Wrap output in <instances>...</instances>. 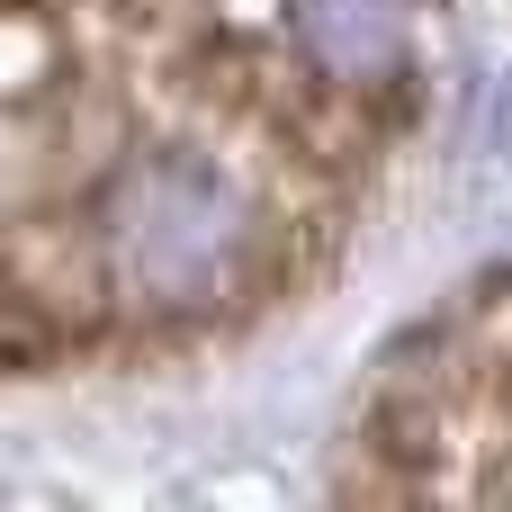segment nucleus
Wrapping results in <instances>:
<instances>
[{
  "instance_id": "nucleus-1",
  "label": "nucleus",
  "mask_w": 512,
  "mask_h": 512,
  "mask_svg": "<svg viewBox=\"0 0 512 512\" xmlns=\"http://www.w3.org/2000/svg\"><path fill=\"white\" fill-rule=\"evenodd\" d=\"M261 198L189 144L135 153L90 198V270L144 315H216L261 279Z\"/></svg>"
},
{
  "instance_id": "nucleus-2",
  "label": "nucleus",
  "mask_w": 512,
  "mask_h": 512,
  "mask_svg": "<svg viewBox=\"0 0 512 512\" xmlns=\"http://www.w3.org/2000/svg\"><path fill=\"white\" fill-rule=\"evenodd\" d=\"M297 45L315 54V72L369 90L405 72V0H288Z\"/></svg>"
}]
</instances>
